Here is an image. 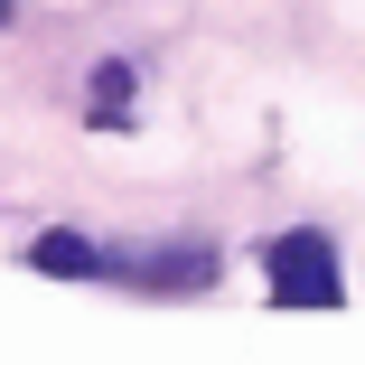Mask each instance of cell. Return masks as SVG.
<instances>
[{"label":"cell","mask_w":365,"mask_h":365,"mask_svg":"<svg viewBox=\"0 0 365 365\" xmlns=\"http://www.w3.org/2000/svg\"><path fill=\"white\" fill-rule=\"evenodd\" d=\"M272 290H281L290 309H337V300H346L337 253H328L319 235H281V244H272Z\"/></svg>","instance_id":"6da1fadb"},{"label":"cell","mask_w":365,"mask_h":365,"mask_svg":"<svg viewBox=\"0 0 365 365\" xmlns=\"http://www.w3.org/2000/svg\"><path fill=\"white\" fill-rule=\"evenodd\" d=\"M29 262H38V272H94V244H85V235H38Z\"/></svg>","instance_id":"7a4b0ae2"},{"label":"cell","mask_w":365,"mask_h":365,"mask_svg":"<svg viewBox=\"0 0 365 365\" xmlns=\"http://www.w3.org/2000/svg\"><path fill=\"white\" fill-rule=\"evenodd\" d=\"M94 94H103V122H122V94H131V76H122V66H103V76H94Z\"/></svg>","instance_id":"3957f363"},{"label":"cell","mask_w":365,"mask_h":365,"mask_svg":"<svg viewBox=\"0 0 365 365\" xmlns=\"http://www.w3.org/2000/svg\"><path fill=\"white\" fill-rule=\"evenodd\" d=\"M0 19H10V0H0Z\"/></svg>","instance_id":"277c9868"}]
</instances>
